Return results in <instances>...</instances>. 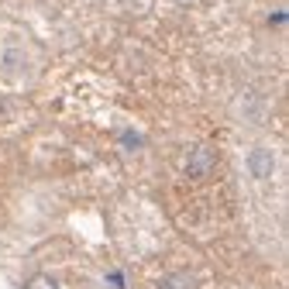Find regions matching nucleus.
Instances as JSON below:
<instances>
[{
	"label": "nucleus",
	"mask_w": 289,
	"mask_h": 289,
	"mask_svg": "<svg viewBox=\"0 0 289 289\" xmlns=\"http://www.w3.org/2000/svg\"><path fill=\"white\" fill-rule=\"evenodd\" d=\"M244 165H248V176H252V179H272V176H276V151L272 148H252L248 159H244Z\"/></svg>",
	"instance_id": "f257e3e1"
},
{
	"label": "nucleus",
	"mask_w": 289,
	"mask_h": 289,
	"mask_svg": "<svg viewBox=\"0 0 289 289\" xmlns=\"http://www.w3.org/2000/svg\"><path fill=\"white\" fill-rule=\"evenodd\" d=\"M24 289H59V279L52 272H35V276L24 282Z\"/></svg>",
	"instance_id": "7ed1b4c3"
},
{
	"label": "nucleus",
	"mask_w": 289,
	"mask_h": 289,
	"mask_svg": "<svg viewBox=\"0 0 289 289\" xmlns=\"http://www.w3.org/2000/svg\"><path fill=\"white\" fill-rule=\"evenodd\" d=\"M162 289H193V279L186 276V272H176V276L165 279V286Z\"/></svg>",
	"instance_id": "20e7f679"
},
{
	"label": "nucleus",
	"mask_w": 289,
	"mask_h": 289,
	"mask_svg": "<svg viewBox=\"0 0 289 289\" xmlns=\"http://www.w3.org/2000/svg\"><path fill=\"white\" fill-rule=\"evenodd\" d=\"M217 162V155L207 148V145H197L193 148V155H189V162H186V172L193 176V179H203V176L210 172V165Z\"/></svg>",
	"instance_id": "f03ea898"
}]
</instances>
